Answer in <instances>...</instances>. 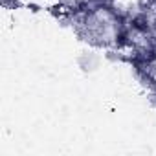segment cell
Instances as JSON below:
<instances>
[{
    "label": "cell",
    "instance_id": "1",
    "mask_svg": "<svg viewBox=\"0 0 156 156\" xmlns=\"http://www.w3.org/2000/svg\"><path fill=\"white\" fill-rule=\"evenodd\" d=\"M130 26H132V29L145 33V31H149V28H151V20H149V17L145 13H138L136 17L130 20Z\"/></svg>",
    "mask_w": 156,
    "mask_h": 156
}]
</instances>
